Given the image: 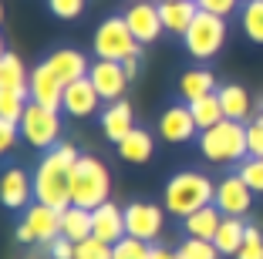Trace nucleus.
Instances as JSON below:
<instances>
[{"label": "nucleus", "mask_w": 263, "mask_h": 259, "mask_svg": "<svg viewBox=\"0 0 263 259\" xmlns=\"http://www.w3.org/2000/svg\"><path fill=\"white\" fill-rule=\"evenodd\" d=\"M78 158H81L78 148L68 142L44 152V158L34 168V202H44V206L64 212L71 206V178H74Z\"/></svg>", "instance_id": "f257e3e1"}, {"label": "nucleus", "mask_w": 263, "mask_h": 259, "mask_svg": "<svg viewBox=\"0 0 263 259\" xmlns=\"http://www.w3.org/2000/svg\"><path fill=\"white\" fill-rule=\"evenodd\" d=\"M213 198H216V182L202 172H176V175L165 182V192H162V209L179 219H186V215L199 212V209L213 206Z\"/></svg>", "instance_id": "f03ea898"}, {"label": "nucleus", "mask_w": 263, "mask_h": 259, "mask_svg": "<svg viewBox=\"0 0 263 259\" xmlns=\"http://www.w3.org/2000/svg\"><path fill=\"white\" fill-rule=\"evenodd\" d=\"M199 152H202V158H206V162H216V165H233V162L250 158L247 125L223 118L219 125L199 131Z\"/></svg>", "instance_id": "7ed1b4c3"}, {"label": "nucleus", "mask_w": 263, "mask_h": 259, "mask_svg": "<svg viewBox=\"0 0 263 259\" xmlns=\"http://www.w3.org/2000/svg\"><path fill=\"white\" fill-rule=\"evenodd\" d=\"M111 192V172L108 165L95 155H81L74 165V178H71V206H81V209H98L108 198Z\"/></svg>", "instance_id": "20e7f679"}, {"label": "nucleus", "mask_w": 263, "mask_h": 259, "mask_svg": "<svg viewBox=\"0 0 263 259\" xmlns=\"http://www.w3.org/2000/svg\"><path fill=\"white\" fill-rule=\"evenodd\" d=\"M91 51L98 54V61H128V57H139L142 44L128 31L125 17H108L105 24H98L91 37Z\"/></svg>", "instance_id": "39448f33"}, {"label": "nucleus", "mask_w": 263, "mask_h": 259, "mask_svg": "<svg viewBox=\"0 0 263 259\" xmlns=\"http://www.w3.org/2000/svg\"><path fill=\"white\" fill-rule=\"evenodd\" d=\"M61 111H54V108H44V105H27V111H24L21 118V135L24 142L31 148H41V152H51V148L61 145Z\"/></svg>", "instance_id": "423d86ee"}, {"label": "nucleus", "mask_w": 263, "mask_h": 259, "mask_svg": "<svg viewBox=\"0 0 263 259\" xmlns=\"http://www.w3.org/2000/svg\"><path fill=\"white\" fill-rule=\"evenodd\" d=\"M182 44L196 61H213L226 44V17L216 14H196V21L189 24V31L182 34Z\"/></svg>", "instance_id": "0eeeda50"}, {"label": "nucleus", "mask_w": 263, "mask_h": 259, "mask_svg": "<svg viewBox=\"0 0 263 259\" xmlns=\"http://www.w3.org/2000/svg\"><path fill=\"white\" fill-rule=\"evenodd\" d=\"M61 239V212L44 202H34L31 209H24V222L17 226V243L31 246V243H54Z\"/></svg>", "instance_id": "6e6552de"}, {"label": "nucleus", "mask_w": 263, "mask_h": 259, "mask_svg": "<svg viewBox=\"0 0 263 259\" xmlns=\"http://www.w3.org/2000/svg\"><path fill=\"white\" fill-rule=\"evenodd\" d=\"M125 226H128L132 239H142L152 246L165 229V209H159L155 202H132V206H125Z\"/></svg>", "instance_id": "1a4fd4ad"}, {"label": "nucleus", "mask_w": 263, "mask_h": 259, "mask_svg": "<svg viewBox=\"0 0 263 259\" xmlns=\"http://www.w3.org/2000/svg\"><path fill=\"white\" fill-rule=\"evenodd\" d=\"M125 24H128V31L135 34L139 44H155L159 34H165L162 27V14H159V4L152 0H132L128 7H125Z\"/></svg>", "instance_id": "9d476101"}, {"label": "nucleus", "mask_w": 263, "mask_h": 259, "mask_svg": "<svg viewBox=\"0 0 263 259\" xmlns=\"http://www.w3.org/2000/svg\"><path fill=\"white\" fill-rule=\"evenodd\" d=\"M253 195L256 192L243 182L240 172H230L216 182V198H213V206L219 209L223 215H247L253 209Z\"/></svg>", "instance_id": "9b49d317"}, {"label": "nucleus", "mask_w": 263, "mask_h": 259, "mask_svg": "<svg viewBox=\"0 0 263 259\" xmlns=\"http://www.w3.org/2000/svg\"><path fill=\"white\" fill-rule=\"evenodd\" d=\"M88 77H91V84L98 88L101 101H122L125 91H128V74H125L122 61H95L91 71H88Z\"/></svg>", "instance_id": "f8f14e48"}, {"label": "nucleus", "mask_w": 263, "mask_h": 259, "mask_svg": "<svg viewBox=\"0 0 263 259\" xmlns=\"http://www.w3.org/2000/svg\"><path fill=\"white\" fill-rule=\"evenodd\" d=\"M64 88H68V84L47 68L44 61L31 71V101H34V105H44V108L61 111V108H64Z\"/></svg>", "instance_id": "ddd939ff"}, {"label": "nucleus", "mask_w": 263, "mask_h": 259, "mask_svg": "<svg viewBox=\"0 0 263 259\" xmlns=\"http://www.w3.org/2000/svg\"><path fill=\"white\" fill-rule=\"evenodd\" d=\"M159 135H162L165 142H172V145H182V142L199 135V125H196L189 105H169L165 108V111L159 114Z\"/></svg>", "instance_id": "4468645a"}, {"label": "nucleus", "mask_w": 263, "mask_h": 259, "mask_svg": "<svg viewBox=\"0 0 263 259\" xmlns=\"http://www.w3.org/2000/svg\"><path fill=\"white\" fill-rule=\"evenodd\" d=\"M0 198L4 206L21 212V209H31L34 206V175H27L24 168H7L4 172V182H0Z\"/></svg>", "instance_id": "2eb2a0df"}, {"label": "nucleus", "mask_w": 263, "mask_h": 259, "mask_svg": "<svg viewBox=\"0 0 263 259\" xmlns=\"http://www.w3.org/2000/svg\"><path fill=\"white\" fill-rule=\"evenodd\" d=\"M98 108H101V94L91 84V77H81V81L64 88V108L61 111H68L71 118H91Z\"/></svg>", "instance_id": "dca6fc26"}, {"label": "nucleus", "mask_w": 263, "mask_h": 259, "mask_svg": "<svg viewBox=\"0 0 263 259\" xmlns=\"http://www.w3.org/2000/svg\"><path fill=\"white\" fill-rule=\"evenodd\" d=\"M101 131H105V138L108 142H122V138H128L132 131L139 128L135 125V114H132V101H111V105H105V111H101Z\"/></svg>", "instance_id": "f3484780"}, {"label": "nucleus", "mask_w": 263, "mask_h": 259, "mask_svg": "<svg viewBox=\"0 0 263 259\" xmlns=\"http://www.w3.org/2000/svg\"><path fill=\"white\" fill-rule=\"evenodd\" d=\"M91 226H95V239H105L108 246L122 243L128 236V226H125V209H118L115 202H105L91 212Z\"/></svg>", "instance_id": "a211bd4d"}, {"label": "nucleus", "mask_w": 263, "mask_h": 259, "mask_svg": "<svg viewBox=\"0 0 263 259\" xmlns=\"http://www.w3.org/2000/svg\"><path fill=\"white\" fill-rule=\"evenodd\" d=\"M44 64L54 71V74L61 77L64 84L81 81V77H88V71H91V64H88L85 54H81V51H71V47H61V51H54Z\"/></svg>", "instance_id": "6ab92c4d"}, {"label": "nucleus", "mask_w": 263, "mask_h": 259, "mask_svg": "<svg viewBox=\"0 0 263 259\" xmlns=\"http://www.w3.org/2000/svg\"><path fill=\"white\" fill-rule=\"evenodd\" d=\"M159 14H162V27L165 34H182L189 31V24L196 21V14H199V4L196 0H162L159 4Z\"/></svg>", "instance_id": "aec40b11"}, {"label": "nucleus", "mask_w": 263, "mask_h": 259, "mask_svg": "<svg viewBox=\"0 0 263 259\" xmlns=\"http://www.w3.org/2000/svg\"><path fill=\"white\" fill-rule=\"evenodd\" d=\"M0 91L31 94V71L24 68V61L14 51H4V57H0Z\"/></svg>", "instance_id": "412c9836"}, {"label": "nucleus", "mask_w": 263, "mask_h": 259, "mask_svg": "<svg viewBox=\"0 0 263 259\" xmlns=\"http://www.w3.org/2000/svg\"><path fill=\"white\" fill-rule=\"evenodd\" d=\"M219 105H223V114L230 118V122H250V114H253V98H250V91L243 88V84H223L219 88Z\"/></svg>", "instance_id": "4be33fe9"}, {"label": "nucleus", "mask_w": 263, "mask_h": 259, "mask_svg": "<svg viewBox=\"0 0 263 259\" xmlns=\"http://www.w3.org/2000/svg\"><path fill=\"white\" fill-rule=\"evenodd\" d=\"M219 88H216V74L209 68H189V71H182L179 74V94L186 101H199V98H206V94H216Z\"/></svg>", "instance_id": "5701e85b"}, {"label": "nucleus", "mask_w": 263, "mask_h": 259, "mask_svg": "<svg viewBox=\"0 0 263 259\" xmlns=\"http://www.w3.org/2000/svg\"><path fill=\"white\" fill-rule=\"evenodd\" d=\"M243 239H247V222H243V215H223L216 236H213V246H216L223 256H236Z\"/></svg>", "instance_id": "b1692460"}, {"label": "nucleus", "mask_w": 263, "mask_h": 259, "mask_svg": "<svg viewBox=\"0 0 263 259\" xmlns=\"http://www.w3.org/2000/svg\"><path fill=\"white\" fill-rule=\"evenodd\" d=\"M61 236L71 239V243L91 239V236H95L91 209H81V206H68V209H64V212H61Z\"/></svg>", "instance_id": "393cba45"}, {"label": "nucleus", "mask_w": 263, "mask_h": 259, "mask_svg": "<svg viewBox=\"0 0 263 259\" xmlns=\"http://www.w3.org/2000/svg\"><path fill=\"white\" fill-rule=\"evenodd\" d=\"M152 152H155V138L148 135L145 128H135L128 138L118 142V155H122L125 162H132V165H145V162L152 158Z\"/></svg>", "instance_id": "a878e982"}, {"label": "nucleus", "mask_w": 263, "mask_h": 259, "mask_svg": "<svg viewBox=\"0 0 263 259\" xmlns=\"http://www.w3.org/2000/svg\"><path fill=\"white\" fill-rule=\"evenodd\" d=\"M219 222H223V212H219L216 206H206V209H199V212L186 215L182 226H186V236L189 239H209V243H213Z\"/></svg>", "instance_id": "bb28decb"}, {"label": "nucleus", "mask_w": 263, "mask_h": 259, "mask_svg": "<svg viewBox=\"0 0 263 259\" xmlns=\"http://www.w3.org/2000/svg\"><path fill=\"white\" fill-rule=\"evenodd\" d=\"M189 111H193L199 131L213 128V125H219L226 118V114H223V105H219V94H206V98H199V101H189Z\"/></svg>", "instance_id": "cd10ccee"}, {"label": "nucleus", "mask_w": 263, "mask_h": 259, "mask_svg": "<svg viewBox=\"0 0 263 259\" xmlns=\"http://www.w3.org/2000/svg\"><path fill=\"white\" fill-rule=\"evenodd\" d=\"M240 24H243V34L253 44H263V0H243Z\"/></svg>", "instance_id": "c85d7f7f"}, {"label": "nucleus", "mask_w": 263, "mask_h": 259, "mask_svg": "<svg viewBox=\"0 0 263 259\" xmlns=\"http://www.w3.org/2000/svg\"><path fill=\"white\" fill-rule=\"evenodd\" d=\"M176 252H179V259H219L223 256L209 239H186Z\"/></svg>", "instance_id": "c756f323"}, {"label": "nucleus", "mask_w": 263, "mask_h": 259, "mask_svg": "<svg viewBox=\"0 0 263 259\" xmlns=\"http://www.w3.org/2000/svg\"><path fill=\"white\" fill-rule=\"evenodd\" d=\"M115 256V246H108L105 239H81L74 243V259H111Z\"/></svg>", "instance_id": "7c9ffc66"}, {"label": "nucleus", "mask_w": 263, "mask_h": 259, "mask_svg": "<svg viewBox=\"0 0 263 259\" xmlns=\"http://www.w3.org/2000/svg\"><path fill=\"white\" fill-rule=\"evenodd\" d=\"M148 256H152V246H148V243L125 236L122 243H115V256H111V259H148Z\"/></svg>", "instance_id": "2f4dec72"}, {"label": "nucleus", "mask_w": 263, "mask_h": 259, "mask_svg": "<svg viewBox=\"0 0 263 259\" xmlns=\"http://www.w3.org/2000/svg\"><path fill=\"white\" fill-rule=\"evenodd\" d=\"M233 259H263V232L256 226H247V239Z\"/></svg>", "instance_id": "473e14b6"}, {"label": "nucleus", "mask_w": 263, "mask_h": 259, "mask_svg": "<svg viewBox=\"0 0 263 259\" xmlns=\"http://www.w3.org/2000/svg\"><path fill=\"white\" fill-rule=\"evenodd\" d=\"M236 172L243 175V182L253 192H263V158H243Z\"/></svg>", "instance_id": "72a5a7b5"}, {"label": "nucleus", "mask_w": 263, "mask_h": 259, "mask_svg": "<svg viewBox=\"0 0 263 259\" xmlns=\"http://www.w3.org/2000/svg\"><path fill=\"white\" fill-rule=\"evenodd\" d=\"M47 7L58 21H78L85 14V0H47Z\"/></svg>", "instance_id": "f704fd0d"}, {"label": "nucleus", "mask_w": 263, "mask_h": 259, "mask_svg": "<svg viewBox=\"0 0 263 259\" xmlns=\"http://www.w3.org/2000/svg\"><path fill=\"white\" fill-rule=\"evenodd\" d=\"M196 4H199L202 14H216V17H230L243 7L240 0H196Z\"/></svg>", "instance_id": "c9c22d12"}, {"label": "nucleus", "mask_w": 263, "mask_h": 259, "mask_svg": "<svg viewBox=\"0 0 263 259\" xmlns=\"http://www.w3.org/2000/svg\"><path fill=\"white\" fill-rule=\"evenodd\" d=\"M247 145H250V158H263V118L247 122Z\"/></svg>", "instance_id": "e433bc0d"}, {"label": "nucleus", "mask_w": 263, "mask_h": 259, "mask_svg": "<svg viewBox=\"0 0 263 259\" xmlns=\"http://www.w3.org/2000/svg\"><path fill=\"white\" fill-rule=\"evenodd\" d=\"M17 131H21V125H10V122H0V152H10L17 142Z\"/></svg>", "instance_id": "4c0bfd02"}, {"label": "nucleus", "mask_w": 263, "mask_h": 259, "mask_svg": "<svg viewBox=\"0 0 263 259\" xmlns=\"http://www.w3.org/2000/svg\"><path fill=\"white\" fill-rule=\"evenodd\" d=\"M47 249H51V259H74V243H71V239H64V236L54 239Z\"/></svg>", "instance_id": "58836bf2"}, {"label": "nucleus", "mask_w": 263, "mask_h": 259, "mask_svg": "<svg viewBox=\"0 0 263 259\" xmlns=\"http://www.w3.org/2000/svg\"><path fill=\"white\" fill-rule=\"evenodd\" d=\"M148 259H179L176 249H165V246H152V256Z\"/></svg>", "instance_id": "ea45409f"}, {"label": "nucleus", "mask_w": 263, "mask_h": 259, "mask_svg": "<svg viewBox=\"0 0 263 259\" xmlns=\"http://www.w3.org/2000/svg\"><path fill=\"white\" fill-rule=\"evenodd\" d=\"M122 68H125V74H128V81H135V77H139V57H128V61H122Z\"/></svg>", "instance_id": "a19ab883"}, {"label": "nucleus", "mask_w": 263, "mask_h": 259, "mask_svg": "<svg viewBox=\"0 0 263 259\" xmlns=\"http://www.w3.org/2000/svg\"><path fill=\"white\" fill-rule=\"evenodd\" d=\"M256 118H263V98H260V114H256Z\"/></svg>", "instance_id": "79ce46f5"}, {"label": "nucleus", "mask_w": 263, "mask_h": 259, "mask_svg": "<svg viewBox=\"0 0 263 259\" xmlns=\"http://www.w3.org/2000/svg\"><path fill=\"white\" fill-rule=\"evenodd\" d=\"M159 4H162V0H159Z\"/></svg>", "instance_id": "37998d69"}]
</instances>
